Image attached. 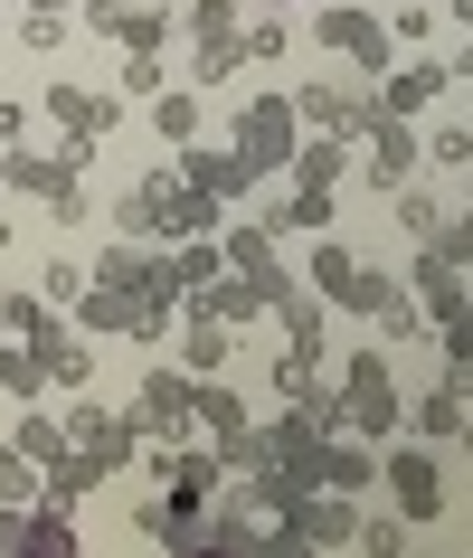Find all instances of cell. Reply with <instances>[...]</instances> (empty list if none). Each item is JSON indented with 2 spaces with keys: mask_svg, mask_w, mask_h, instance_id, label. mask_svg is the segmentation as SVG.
<instances>
[{
  "mask_svg": "<svg viewBox=\"0 0 473 558\" xmlns=\"http://www.w3.org/2000/svg\"><path fill=\"white\" fill-rule=\"evenodd\" d=\"M0 398H20V408H29V398H48V369H38L29 341H0Z\"/></svg>",
  "mask_w": 473,
  "mask_h": 558,
  "instance_id": "29",
  "label": "cell"
},
{
  "mask_svg": "<svg viewBox=\"0 0 473 558\" xmlns=\"http://www.w3.org/2000/svg\"><path fill=\"white\" fill-rule=\"evenodd\" d=\"M360 143H369V151H360V180H369L379 199H398V190L426 171V133H416L408 114H379L369 133H360Z\"/></svg>",
  "mask_w": 473,
  "mask_h": 558,
  "instance_id": "6",
  "label": "cell"
},
{
  "mask_svg": "<svg viewBox=\"0 0 473 558\" xmlns=\"http://www.w3.org/2000/svg\"><path fill=\"white\" fill-rule=\"evenodd\" d=\"M275 10H294V0H275Z\"/></svg>",
  "mask_w": 473,
  "mask_h": 558,
  "instance_id": "55",
  "label": "cell"
},
{
  "mask_svg": "<svg viewBox=\"0 0 473 558\" xmlns=\"http://www.w3.org/2000/svg\"><path fill=\"white\" fill-rule=\"evenodd\" d=\"M0 256H10V218H0Z\"/></svg>",
  "mask_w": 473,
  "mask_h": 558,
  "instance_id": "54",
  "label": "cell"
},
{
  "mask_svg": "<svg viewBox=\"0 0 473 558\" xmlns=\"http://www.w3.org/2000/svg\"><path fill=\"white\" fill-rule=\"evenodd\" d=\"M237 151H246V171H256V180L294 171V151H303V114H294V95H275V86L246 95V105H237Z\"/></svg>",
  "mask_w": 473,
  "mask_h": 558,
  "instance_id": "2",
  "label": "cell"
},
{
  "mask_svg": "<svg viewBox=\"0 0 473 558\" xmlns=\"http://www.w3.org/2000/svg\"><path fill=\"white\" fill-rule=\"evenodd\" d=\"M190 558H246V549H237V539H218V530H208V539H199V549H190Z\"/></svg>",
  "mask_w": 473,
  "mask_h": 558,
  "instance_id": "50",
  "label": "cell"
},
{
  "mask_svg": "<svg viewBox=\"0 0 473 558\" xmlns=\"http://www.w3.org/2000/svg\"><path fill=\"white\" fill-rule=\"evenodd\" d=\"M180 313H199V323H228V331H237V323H256L266 303H256V284H246V275H218V284H199Z\"/></svg>",
  "mask_w": 473,
  "mask_h": 558,
  "instance_id": "19",
  "label": "cell"
},
{
  "mask_svg": "<svg viewBox=\"0 0 473 558\" xmlns=\"http://www.w3.org/2000/svg\"><path fill=\"white\" fill-rule=\"evenodd\" d=\"M151 133H161V151H190V143H199V86L151 95Z\"/></svg>",
  "mask_w": 473,
  "mask_h": 558,
  "instance_id": "22",
  "label": "cell"
},
{
  "mask_svg": "<svg viewBox=\"0 0 473 558\" xmlns=\"http://www.w3.org/2000/svg\"><path fill=\"white\" fill-rule=\"evenodd\" d=\"M360 521H369V511H360V493H303V501H294V530H303L323 558H331V549H351Z\"/></svg>",
  "mask_w": 473,
  "mask_h": 558,
  "instance_id": "9",
  "label": "cell"
},
{
  "mask_svg": "<svg viewBox=\"0 0 473 558\" xmlns=\"http://www.w3.org/2000/svg\"><path fill=\"white\" fill-rule=\"evenodd\" d=\"M237 66H246V38H199V48H190V86H237Z\"/></svg>",
  "mask_w": 473,
  "mask_h": 558,
  "instance_id": "27",
  "label": "cell"
},
{
  "mask_svg": "<svg viewBox=\"0 0 473 558\" xmlns=\"http://www.w3.org/2000/svg\"><path fill=\"white\" fill-rule=\"evenodd\" d=\"M426 161L436 171H473V123H436L426 133Z\"/></svg>",
  "mask_w": 473,
  "mask_h": 558,
  "instance_id": "40",
  "label": "cell"
},
{
  "mask_svg": "<svg viewBox=\"0 0 473 558\" xmlns=\"http://www.w3.org/2000/svg\"><path fill=\"white\" fill-rule=\"evenodd\" d=\"M266 379H275V398H303V388L323 379V360H303V351H284V360H275V369H266Z\"/></svg>",
  "mask_w": 473,
  "mask_h": 558,
  "instance_id": "46",
  "label": "cell"
},
{
  "mask_svg": "<svg viewBox=\"0 0 473 558\" xmlns=\"http://www.w3.org/2000/svg\"><path fill=\"white\" fill-rule=\"evenodd\" d=\"M29 123H38L29 95H0V143H29Z\"/></svg>",
  "mask_w": 473,
  "mask_h": 558,
  "instance_id": "49",
  "label": "cell"
},
{
  "mask_svg": "<svg viewBox=\"0 0 473 558\" xmlns=\"http://www.w3.org/2000/svg\"><path fill=\"white\" fill-rule=\"evenodd\" d=\"M408 294L426 303V323H445V313H464V303H473V284H464V265H445L436 246H416V256H408Z\"/></svg>",
  "mask_w": 473,
  "mask_h": 558,
  "instance_id": "12",
  "label": "cell"
},
{
  "mask_svg": "<svg viewBox=\"0 0 473 558\" xmlns=\"http://www.w3.org/2000/svg\"><path fill=\"white\" fill-rule=\"evenodd\" d=\"M351 275H360L351 246H341V236H313V275H303V284H313L323 303H341V294H351Z\"/></svg>",
  "mask_w": 473,
  "mask_h": 558,
  "instance_id": "26",
  "label": "cell"
},
{
  "mask_svg": "<svg viewBox=\"0 0 473 558\" xmlns=\"http://www.w3.org/2000/svg\"><path fill=\"white\" fill-rule=\"evenodd\" d=\"M76 20H86L95 38H123V20H133V0H86V10H76Z\"/></svg>",
  "mask_w": 473,
  "mask_h": 558,
  "instance_id": "47",
  "label": "cell"
},
{
  "mask_svg": "<svg viewBox=\"0 0 473 558\" xmlns=\"http://www.w3.org/2000/svg\"><path fill=\"white\" fill-rule=\"evenodd\" d=\"M398 294H408V284H398V275H388V265H360V275H351V294H341V303H351V313H369V323H379V313H388V303H398Z\"/></svg>",
  "mask_w": 473,
  "mask_h": 558,
  "instance_id": "34",
  "label": "cell"
},
{
  "mask_svg": "<svg viewBox=\"0 0 473 558\" xmlns=\"http://www.w3.org/2000/svg\"><path fill=\"white\" fill-rule=\"evenodd\" d=\"M133 530H143L151 549L190 558V549L208 539V501H190V493H143V511H133Z\"/></svg>",
  "mask_w": 473,
  "mask_h": 558,
  "instance_id": "8",
  "label": "cell"
},
{
  "mask_svg": "<svg viewBox=\"0 0 473 558\" xmlns=\"http://www.w3.org/2000/svg\"><path fill=\"white\" fill-rule=\"evenodd\" d=\"M133 303H143V294H114V284H86V303H76L66 323L86 331V341H114V331H133Z\"/></svg>",
  "mask_w": 473,
  "mask_h": 558,
  "instance_id": "21",
  "label": "cell"
},
{
  "mask_svg": "<svg viewBox=\"0 0 473 558\" xmlns=\"http://www.w3.org/2000/svg\"><path fill=\"white\" fill-rule=\"evenodd\" d=\"M379 445H360V436H331L323 445V493H379Z\"/></svg>",
  "mask_w": 473,
  "mask_h": 558,
  "instance_id": "16",
  "label": "cell"
},
{
  "mask_svg": "<svg viewBox=\"0 0 473 558\" xmlns=\"http://www.w3.org/2000/svg\"><path fill=\"white\" fill-rule=\"evenodd\" d=\"M237 29H246L237 0H180V38H237Z\"/></svg>",
  "mask_w": 473,
  "mask_h": 558,
  "instance_id": "31",
  "label": "cell"
},
{
  "mask_svg": "<svg viewBox=\"0 0 473 558\" xmlns=\"http://www.w3.org/2000/svg\"><path fill=\"white\" fill-rule=\"evenodd\" d=\"M171 171L190 180V190H208V199H256L246 151H208V143H190V151H171Z\"/></svg>",
  "mask_w": 473,
  "mask_h": 558,
  "instance_id": "10",
  "label": "cell"
},
{
  "mask_svg": "<svg viewBox=\"0 0 473 558\" xmlns=\"http://www.w3.org/2000/svg\"><path fill=\"white\" fill-rule=\"evenodd\" d=\"M275 323H284V351H303V360H323V331H331V303L303 284L294 303H275Z\"/></svg>",
  "mask_w": 473,
  "mask_h": 558,
  "instance_id": "20",
  "label": "cell"
},
{
  "mask_svg": "<svg viewBox=\"0 0 473 558\" xmlns=\"http://www.w3.org/2000/svg\"><path fill=\"white\" fill-rule=\"evenodd\" d=\"M180 369H190V379H228L237 369V331L228 323H199V313H180Z\"/></svg>",
  "mask_w": 473,
  "mask_h": 558,
  "instance_id": "13",
  "label": "cell"
},
{
  "mask_svg": "<svg viewBox=\"0 0 473 558\" xmlns=\"http://www.w3.org/2000/svg\"><path fill=\"white\" fill-rule=\"evenodd\" d=\"M133 426H143L151 445H190V436H199V379H190L180 360L143 369V388H133Z\"/></svg>",
  "mask_w": 473,
  "mask_h": 558,
  "instance_id": "4",
  "label": "cell"
},
{
  "mask_svg": "<svg viewBox=\"0 0 473 558\" xmlns=\"http://www.w3.org/2000/svg\"><path fill=\"white\" fill-rule=\"evenodd\" d=\"M445 20H454V29H464V38H473V0H445Z\"/></svg>",
  "mask_w": 473,
  "mask_h": 558,
  "instance_id": "51",
  "label": "cell"
},
{
  "mask_svg": "<svg viewBox=\"0 0 473 558\" xmlns=\"http://www.w3.org/2000/svg\"><path fill=\"white\" fill-rule=\"evenodd\" d=\"M10 445H20V454H29V464L38 473H48V464H58V454H66V445H76V436H66V416H20V436H10Z\"/></svg>",
  "mask_w": 473,
  "mask_h": 558,
  "instance_id": "30",
  "label": "cell"
},
{
  "mask_svg": "<svg viewBox=\"0 0 473 558\" xmlns=\"http://www.w3.org/2000/svg\"><path fill=\"white\" fill-rule=\"evenodd\" d=\"M114 95H123V105H151V95H171V66H161V48H133Z\"/></svg>",
  "mask_w": 473,
  "mask_h": 558,
  "instance_id": "32",
  "label": "cell"
},
{
  "mask_svg": "<svg viewBox=\"0 0 473 558\" xmlns=\"http://www.w3.org/2000/svg\"><path fill=\"white\" fill-rule=\"evenodd\" d=\"M436 351H445V369H473V303L436 323Z\"/></svg>",
  "mask_w": 473,
  "mask_h": 558,
  "instance_id": "42",
  "label": "cell"
},
{
  "mask_svg": "<svg viewBox=\"0 0 473 558\" xmlns=\"http://www.w3.org/2000/svg\"><path fill=\"white\" fill-rule=\"evenodd\" d=\"M454 454H473V416H464V436H454Z\"/></svg>",
  "mask_w": 473,
  "mask_h": 558,
  "instance_id": "53",
  "label": "cell"
},
{
  "mask_svg": "<svg viewBox=\"0 0 473 558\" xmlns=\"http://www.w3.org/2000/svg\"><path fill=\"white\" fill-rule=\"evenodd\" d=\"M379 493H388V511L398 521H416V530H436L445 521V464H436V445H388V464H379Z\"/></svg>",
  "mask_w": 473,
  "mask_h": 558,
  "instance_id": "5",
  "label": "cell"
},
{
  "mask_svg": "<svg viewBox=\"0 0 473 558\" xmlns=\"http://www.w3.org/2000/svg\"><path fill=\"white\" fill-rule=\"evenodd\" d=\"M66 29H76V10H20V48H29V58L66 48Z\"/></svg>",
  "mask_w": 473,
  "mask_h": 558,
  "instance_id": "36",
  "label": "cell"
},
{
  "mask_svg": "<svg viewBox=\"0 0 473 558\" xmlns=\"http://www.w3.org/2000/svg\"><path fill=\"white\" fill-rule=\"evenodd\" d=\"M464 416H473V398H454V388H426V398H408V436L416 445H436V454H454V436H464Z\"/></svg>",
  "mask_w": 473,
  "mask_h": 558,
  "instance_id": "14",
  "label": "cell"
},
{
  "mask_svg": "<svg viewBox=\"0 0 473 558\" xmlns=\"http://www.w3.org/2000/svg\"><path fill=\"white\" fill-rule=\"evenodd\" d=\"M237 38H246V66H275V58H284V38H294V29H284V10H256V20H246V29H237Z\"/></svg>",
  "mask_w": 473,
  "mask_h": 558,
  "instance_id": "38",
  "label": "cell"
},
{
  "mask_svg": "<svg viewBox=\"0 0 473 558\" xmlns=\"http://www.w3.org/2000/svg\"><path fill=\"white\" fill-rule=\"evenodd\" d=\"M388 208H398V236H408V246H426V236L445 228V199H436V190H426V180H408V190H398V199H388Z\"/></svg>",
  "mask_w": 473,
  "mask_h": 558,
  "instance_id": "28",
  "label": "cell"
},
{
  "mask_svg": "<svg viewBox=\"0 0 473 558\" xmlns=\"http://www.w3.org/2000/svg\"><path fill=\"white\" fill-rule=\"evenodd\" d=\"M86 284H95V275H86L76 256H48V275H38V294L58 303V313H76V303H86Z\"/></svg>",
  "mask_w": 473,
  "mask_h": 558,
  "instance_id": "37",
  "label": "cell"
},
{
  "mask_svg": "<svg viewBox=\"0 0 473 558\" xmlns=\"http://www.w3.org/2000/svg\"><path fill=\"white\" fill-rule=\"evenodd\" d=\"M114 236H133V246H143V236H171V228H161V171L133 180V190L114 199Z\"/></svg>",
  "mask_w": 473,
  "mask_h": 558,
  "instance_id": "23",
  "label": "cell"
},
{
  "mask_svg": "<svg viewBox=\"0 0 473 558\" xmlns=\"http://www.w3.org/2000/svg\"><path fill=\"white\" fill-rule=\"evenodd\" d=\"M341 436H360V445H398L408 436V388H398V360H388L379 341L341 360Z\"/></svg>",
  "mask_w": 473,
  "mask_h": 558,
  "instance_id": "1",
  "label": "cell"
},
{
  "mask_svg": "<svg viewBox=\"0 0 473 558\" xmlns=\"http://www.w3.org/2000/svg\"><path fill=\"white\" fill-rule=\"evenodd\" d=\"M388 38H398V48H426V38H436V10H426V0H398Z\"/></svg>",
  "mask_w": 473,
  "mask_h": 558,
  "instance_id": "45",
  "label": "cell"
},
{
  "mask_svg": "<svg viewBox=\"0 0 473 558\" xmlns=\"http://www.w3.org/2000/svg\"><path fill=\"white\" fill-rule=\"evenodd\" d=\"M29 351H38V369H48V388H86V379H95V341H86V331H76V323L38 331Z\"/></svg>",
  "mask_w": 473,
  "mask_h": 558,
  "instance_id": "15",
  "label": "cell"
},
{
  "mask_svg": "<svg viewBox=\"0 0 473 558\" xmlns=\"http://www.w3.org/2000/svg\"><path fill=\"white\" fill-rule=\"evenodd\" d=\"M48 114H58L66 143H105L123 123V95H95V86H48Z\"/></svg>",
  "mask_w": 473,
  "mask_h": 558,
  "instance_id": "11",
  "label": "cell"
},
{
  "mask_svg": "<svg viewBox=\"0 0 473 558\" xmlns=\"http://www.w3.org/2000/svg\"><path fill=\"white\" fill-rule=\"evenodd\" d=\"M294 190H341V180H351V143H341V133H303V151H294Z\"/></svg>",
  "mask_w": 473,
  "mask_h": 558,
  "instance_id": "18",
  "label": "cell"
},
{
  "mask_svg": "<svg viewBox=\"0 0 473 558\" xmlns=\"http://www.w3.org/2000/svg\"><path fill=\"white\" fill-rule=\"evenodd\" d=\"M416 521H398V511H379V521H360V558H416V539H408Z\"/></svg>",
  "mask_w": 473,
  "mask_h": 558,
  "instance_id": "35",
  "label": "cell"
},
{
  "mask_svg": "<svg viewBox=\"0 0 473 558\" xmlns=\"http://www.w3.org/2000/svg\"><path fill=\"white\" fill-rule=\"evenodd\" d=\"M180 38V10H133L123 20V48H171Z\"/></svg>",
  "mask_w": 473,
  "mask_h": 558,
  "instance_id": "41",
  "label": "cell"
},
{
  "mask_svg": "<svg viewBox=\"0 0 473 558\" xmlns=\"http://www.w3.org/2000/svg\"><path fill=\"white\" fill-rule=\"evenodd\" d=\"M95 483H105V464H95L86 445H66L58 464H48V501H58V511H76V501H86Z\"/></svg>",
  "mask_w": 473,
  "mask_h": 558,
  "instance_id": "25",
  "label": "cell"
},
{
  "mask_svg": "<svg viewBox=\"0 0 473 558\" xmlns=\"http://www.w3.org/2000/svg\"><path fill=\"white\" fill-rule=\"evenodd\" d=\"M0 501H48V473H38L10 436H0Z\"/></svg>",
  "mask_w": 473,
  "mask_h": 558,
  "instance_id": "33",
  "label": "cell"
},
{
  "mask_svg": "<svg viewBox=\"0 0 473 558\" xmlns=\"http://www.w3.org/2000/svg\"><path fill=\"white\" fill-rule=\"evenodd\" d=\"M369 331H379V351H408L416 331H426V303H416V294H398V303H388V313H379Z\"/></svg>",
  "mask_w": 473,
  "mask_h": 558,
  "instance_id": "39",
  "label": "cell"
},
{
  "mask_svg": "<svg viewBox=\"0 0 473 558\" xmlns=\"http://www.w3.org/2000/svg\"><path fill=\"white\" fill-rule=\"evenodd\" d=\"M313 48L351 58L360 76H388V66H398V38H388V20L369 0H323V10H313Z\"/></svg>",
  "mask_w": 473,
  "mask_h": 558,
  "instance_id": "3",
  "label": "cell"
},
{
  "mask_svg": "<svg viewBox=\"0 0 473 558\" xmlns=\"http://www.w3.org/2000/svg\"><path fill=\"white\" fill-rule=\"evenodd\" d=\"M426 246H436V256H445V265H473V199H464V208H454V218H445V228H436V236H426Z\"/></svg>",
  "mask_w": 473,
  "mask_h": 558,
  "instance_id": "43",
  "label": "cell"
},
{
  "mask_svg": "<svg viewBox=\"0 0 473 558\" xmlns=\"http://www.w3.org/2000/svg\"><path fill=\"white\" fill-rule=\"evenodd\" d=\"M48 208H58V228H86V218H95V199H86V180H66V190H58V199H48Z\"/></svg>",
  "mask_w": 473,
  "mask_h": 558,
  "instance_id": "48",
  "label": "cell"
},
{
  "mask_svg": "<svg viewBox=\"0 0 473 558\" xmlns=\"http://www.w3.org/2000/svg\"><path fill=\"white\" fill-rule=\"evenodd\" d=\"M246 558H323V549H313V539H303L294 521H266V530H256V549H246Z\"/></svg>",
  "mask_w": 473,
  "mask_h": 558,
  "instance_id": "44",
  "label": "cell"
},
{
  "mask_svg": "<svg viewBox=\"0 0 473 558\" xmlns=\"http://www.w3.org/2000/svg\"><path fill=\"white\" fill-rule=\"evenodd\" d=\"M445 86H454V76H445V58H408V66H388V76H379L388 114H426Z\"/></svg>",
  "mask_w": 473,
  "mask_h": 558,
  "instance_id": "17",
  "label": "cell"
},
{
  "mask_svg": "<svg viewBox=\"0 0 473 558\" xmlns=\"http://www.w3.org/2000/svg\"><path fill=\"white\" fill-rule=\"evenodd\" d=\"M171 275H180V303H190L199 284L228 275V246H218V236H180V246H171Z\"/></svg>",
  "mask_w": 473,
  "mask_h": 558,
  "instance_id": "24",
  "label": "cell"
},
{
  "mask_svg": "<svg viewBox=\"0 0 473 558\" xmlns=\"http://www.w3.org/2000/svg\"><path fill=\"white\" fill-rule=\"evenodd\" d=\"M0 558H76L58 501H0Z\"/></svg>",
  "mask_w": 473,
  "mask_h": 558,
  "instance_id": "7",
  "label": "cell"
},
{
  "mask_svg": "<svg viewBox=\"0 0 473 558\" xmlns=\"http://www.w3.org/2000/svg\"><path fill=\"white\" fill-rule=\"evenodd\" d=\"M20 10H86V0H20Z\"/></svg>",
  "mask_w": 473,
  "mask_h": 558,
  "instance_id": "52",
  "label": "cell"
}]
</instances>
